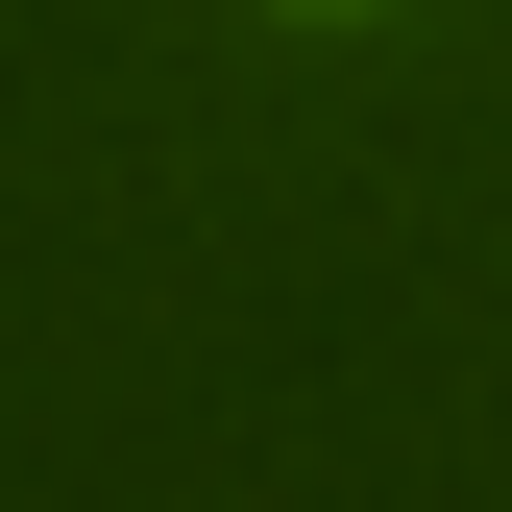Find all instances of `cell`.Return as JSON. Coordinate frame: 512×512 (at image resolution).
Here are the masks:
<instances>
[{"label":"cell","instance_id":"6da1fadb","mask_svg":"<svg viewBox=\"0 0 512 512\" xmlns=\"http://www.w3.org/2000/svg\"><path fill=\"white\" fill-rule=\"evenodd\" d=\"M317 25H342V0H317Z\"/></svg>","mask_w":512,"mask_h":512}]
</instances>
